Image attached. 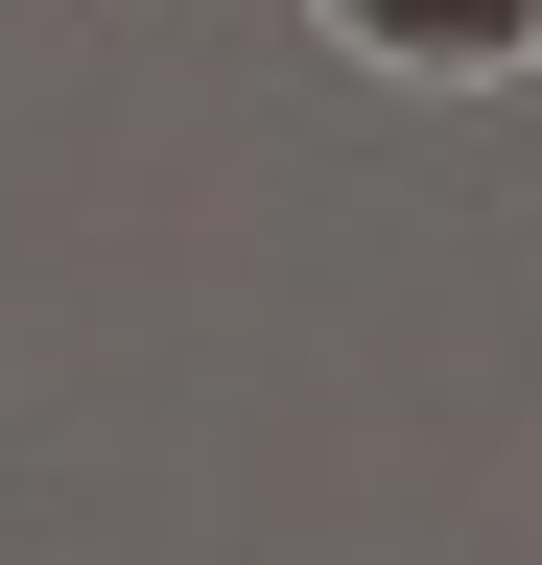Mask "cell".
<instances>
[{
    "label": "cell",
    "mask_w": 542,
    "mask_h": 565,
    "mask_svg": "<svg viewBox=\"0 0 542 565\" xmlns=\"http://www.w3.org/2000/svg\"><path fill=\"white\" fill-rule=\"evenodd\" d=\"M330 47L425 71V95H496V71H542V0H330Z\"/></svg>",
    "instance_id": "obj_1"
}]
</instances>
